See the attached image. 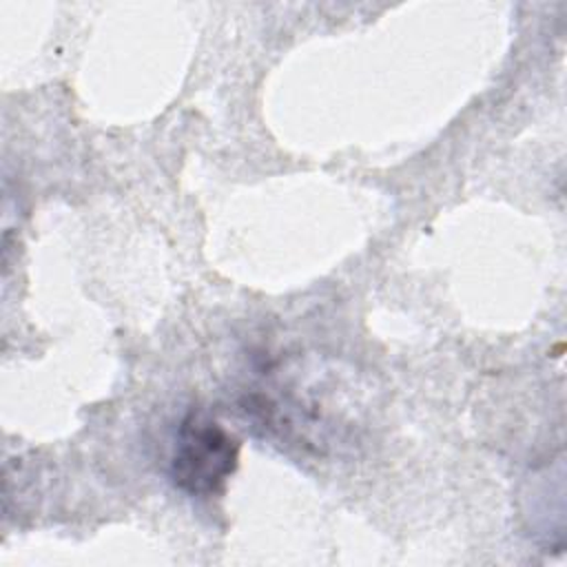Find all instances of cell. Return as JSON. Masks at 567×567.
<instances>
[{"instance_id": "6da1fadb", "label": "cell", "mask_w": 567, "mask_h": 567, "mask_svg": "<svg viewBox=\"0 0 567 567\" xmlns=\"http://www.w3.org/2000/svg\"><path fill=\"white\" fill-rule=\"evenodd\" d=\"M237 461L239 441L228 430L202 414H188L177 430L168 474L179 492L208 498L224 489Z\"/></svg>"}]
</instances>
